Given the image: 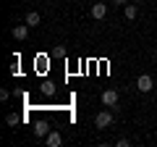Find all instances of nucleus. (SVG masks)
<instances>
[{"label":"nucleus","mask_w":157,"mask_h":147,"mask_svg":"<svg viewBox=\"0 0 157 147\" xmlns=\"http://www.w3.org/2000/svg\"><path fill=\"white\" fill-rule=\"evenodd\" d=\"M115 124V113H110V110H100V113L94 116V126L97 129H107V126Z\"/></svg>","instance_id":"nucleus-1"},{"label":"nucleus","mask_w":157,"mask_h":147,"mask_svg":"<svg viewBox=\"0 0 157 147\" xmlns=\"http://www.w3.org/2000/svg\"><path fill=\"white\" fill-rule=\"evenodd\" d=\"M136 87H139V92H152L155 89V79H152L149 74H141L139 79H136Z\"/></svg>","instance_id":"nucleus-2"},{"label":"nucleus","mask_w":157,"mask_h":147,"mask_svg":"<svg viewBox=\"0 0 157 147\" xmlns=\"http://www.w3.org/2000/svg\"><path fill=\"white\" fill-rule=\"evenodd\" d=\"M100 100H102V105H107V108H118V92L115 89H105Z\"/></svg>","instance_id":"nucleus-3"},{"label":"nucleus","mask_w":157,"mask_h":147,"mask_svg":"<svg viewBox=\"0 0 157 147\" xmlns=\"http://www.w3.org/2000/svg\"><path fill=\"white\" fill-rule=\"evenodd\" d=\"M11 34H13V40L24 42V40L29 37V24H16V26L11 29Z\"/></svg>","instance_id":"nucleus-4"},{"label":"nucleus","mask_w":157,"mask_h":147,"mask_svg":"<svg viewBox=\"0 0 157 147\" xmlns=\"http://www.w3.org/2000/svg\"><path fill=\"white\" fill-rule=\"evenodd\" d=\"M45 145H47V147H60V145H63L60 131H58V129H50V134L45 137Z\"/></svg>","instance_id":"nucleus-5"},{"label":"nucleus","mask_w":157,"mask_h":147,"mask_svg":"<svg viewBox=\"0 0 157 147\" xmlns=\"http://www.w3.org/2000/svg\"><path fill=\"white\" fill-rule=\"evenodd\" d=\"M47 134H50V124H47V121H37V124H34V137H37V139H45Z\"/></svg>","instance_id":"nucleus-6"},{"label":"nucleus","mask_w":157,"mask_h":147,"mask_svg":"<svg viewBox=\"0 0 157 147\" xmlns=\"http://www.w3.org/2000/svg\"><path fill=\"white\" fill-rule=\"evenodd\" d=\"M92 16H94L97 21H102V18L107 16V6L105 3H94V6H92Z\"/></svg>","instance_id":"nucleus-7"},{"label":"nucleus","mask_w":157,"mask_h":147,"mask_svg":"<svg viewBox=\"0 0 157 147\" xmlns=\"http://www.w3.org/2000/svg\"><path fill=\"white\" fill-rule=\"evenodd\" d=\"M123 16L128 18V21H134V18L139 16V6H136V3H128V6L123 8Z\"/></svg>","instance_id":"nucleus-8"},{"label":"nucleus","mask_w":157,"mask_h":147,"mask_svg":"<svg viewBox=\"0 0 157 147\" xmlns=\"http://www.w3.org/2000/svg\"><path fill=\"white\" fill-rule=\"evenodd\" d=\"M24 21H26L29 26H39V21H42V18H39V13H37V11H29Z\"/></svg>","instance_id":"nucleus-9"},{"label":"nucleus","mask_w":157,"mask_h":147,"mask_svg":"<svg viewBox=\"0 0 157 147\" xmlns=\"http://www.w3.org/2000/svg\"><path fill=\"white\" fill-rule=\"evenodd\" d=\"M39 89H42V95H45V97H52V95H55V84H52V81H42Z\"/></svg>","instance_id":"nucleus-10"},{"label":"nucleus","mask_w":157,"mask_h":147,"mask_svg":"<svg viewBox=\"0 0 157 147\" xmlns=\"http://www.w3.org/2000/svg\"><path fill=\"white\" fill-rule=\"evenodd\" d=\"M6 124L8 126H18V124H21V116H18V113H8L6 116Z\"/></svg>","instance_id":"nucleus-11"},{"label":"nucleus","mask_w":157,"mask_h":147,"mask_svg":"<svg viewBox=\"0 0 157 147\" xmlns=\"http://www.w3.org/2000/svg\"><path fill=\"white\" fill-rule=\"evenodd\" d=\"M34 66H37L39 71H45V68H47V55H39V58H34Z\"/></svg>","instance_id":"nucleus-12"},{"label":"nucleus","mask_w":157,"mask_h":147,"mask_svg":"<svg viewBox=\"0 0 157 147\" xmlns=\"http://www.w3.org/2000/svg\"><path fill=\"white\" fill-rule=\"evenodd\" d=\"M52 55H55V58H66V47H63V45H55V47H52Z\"/></svg>","instance_id":"nucleus-13"},{"label":"nucleus","mask_w":157,"mask_h":147,"mask_svg":"<svg viewBox=\"0 0 157 147\" xmlns=\"http://www.w3.org/2000/svg\"><path fill=\"white\" fill-rule=\"evenodd\" d=\"M8 97H11V92H8V89H0V100L8 102Z\"/></svg>","instance_id":"nucleus-14"},{"label":"nucleus","mask_w":157,"mask_h":147,"mask_svg":"<svg viewBox=\"0 0 157 147\" xmlns=\"http://www.w3.org/2000/svg\"><path fill=\"white\" fill-rule=\"evenodd\" d=\"M113 3H115V6H123V3H128V0H113Z\"/></svg>","instance_id":"nucleus-15"},{"label":"nucleus","mask_w":157,"mask_h":147,"mask_svg":"<svg viewBox=\"0 0 157 147\" xmlns=\"http://www.w3.org/2000/svg\"><path fill=\"white\" fill-rule=\"evenodd\" d=\"M134 3H144V0H134Z\"/></svg>","instance_id":"nucleus-16"}]
</instances>
